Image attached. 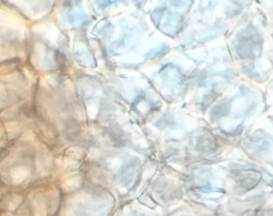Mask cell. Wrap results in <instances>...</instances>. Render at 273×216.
Wrapping results in <instances>:
<instances>
[{
    "mask_svg": "<svg viewBox=\"0 0 273 216\" xmlns=\"http://www.w3.org/2000/svg\"><path fill=\"white\" fill-rule=\"evenodd\" d=\"M255 216H272V212L271 210H262L260 212H258Z\"/></svg>",
    "mask_w": 273,
    "mask_h": 216,
    "instance_id": "obj_5",
    "label": "cell"
},
{
    "mask_svg": "<svg viewBox=\"0 0 273 216\" xmlns=\"http://www.w3.org/2000/svg\"><path fill=\"white\" fill-rule=\"evenodd\" d=\"M261 174L255 169H245L236 174V180L243 189L250 190L256 187L260 181Z\"/></svg>",
    "mask_w": 273,
    "mask_h": 216,
    "instance_id": "obj_1",
    "label": "cell"
},
{
    "mask_svg": "<svg viewBox=\"0 0 273 216\" xmlns=\"http://www.w3.org/2000/svg\"><path fill=\"white\" fill-rule=\"evenodd\" d=\"M22 201V198L19 195H14L11 197L10 199L8 209L11 211L15 210L21 203Z\"/></svg>",
    "mask_w": 273,
    "mask_h": 216,
    "instance_id": "obj_3",
    "label": "cell"
},
{
    "mask_svg": "<svg viewBox=\"0 0 273 216\" xmlns=\"http://www.w3.org/2000/svg\"><path fill=\"white\" fill-rule=\"evenodd\" d=\"M35 213L36 216H46V212L44 203L40 200L35 203Z\"/></svg>",
    "mask_w": 273,
    "mask_h": 216,
    "instance_id": "obj_4",
    "label": "cell"
},
{
    "mask_svg": "<svg viewBox=\"0 0 273 216\" xmlns=\"http://www.w3.org/2000/svg\"><path fill=\"white\" fill-rule=\"evenodd\" d=\"M29 170L24 166L15 167L10 171V176L13 184L16 185H20L29 176Z\"/></svg>",
    "mask_w": 273,
    "mask_h": 216,
    "instance_id": "obj_2",
    "label": "cell"
}]
</instances>
